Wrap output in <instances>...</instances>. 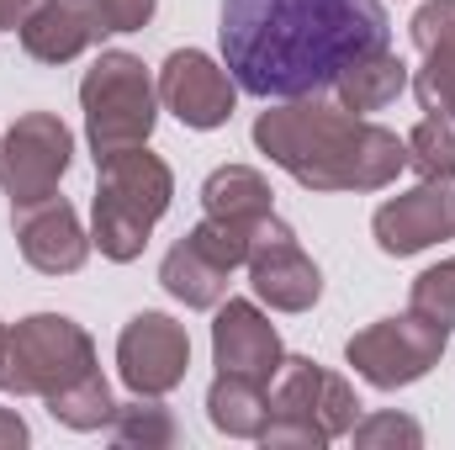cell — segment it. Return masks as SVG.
Here are the masks:
<instances>
[{"instance_id":"cell-30","label":"cell","mask_w":455,"mask_h":450,"mask_svg":"<svg viewBox=\"0 0 455 450\" xmlns=\"http://www.w3.org/2000/svg\"><path fill=\"white\" fill-rule=\"evenodd\" d=\"M5 344H11V329L0 324V366H5Z\"/></svg>"},{"instance_id":"cell-20","label":"cell","mask_w":455,"mask_h":450,"mask_svg":"<svg viewBox=\"0 0 455 450\" xmlns=\"http://www.w3.org/2000/svg\"><path fill=\"white\" fill-rule=\"evenodd\" d=\"M159 286H164L175 302H186V308H218L228 297V270L212 265L191 238H180V244L164 254V265H159Z\"/></svg>"},{"instance_id":"cell-7","label":"cell","mask_w":455,"mask_h":450,"mask_svg":"<svg viewBox=\"0 0 455 450\" xmlns=\"http://www.w3.org/2000/svg\"><path fill=\"white\" fill-rule=\"evenodd\" d=\"M445 339H451V329H440V324H429V318H419V313L408 308L403 318H381V324L360 329V334L344 344V360H349L355 376H365L376 392H397V387L424 382V376L440 366Z\"/></svg>"},{"instance_id":"cell-10","label":"cell","mask_w":455,"mask_h":450,"mask_svg":"<svg viewBox=\"0 0 455 450\" xmlns=\"http://www.w3.org/2000/svg\"><path fill=\"white\" fill-rule=\"evenodd\" d=\"M191 371V334L170 313H138L116 339V376L138 398H164Z\"/></svg>"},{"instance_id":"cell-13","label":"cell","mask_w":455,"mask_h":450,"mask_svg":"<svg viewBox=\"0 0 455 450\" xmlns=\"http://www.w3.org/2000/svg\"><path fill=\"white\" fill-rule=\"evenodd\" d=\"M11 228H16V249L32 270L43 276H75L91 254V233L80 228V213L53 191L43 202L11 207Z\"/></svg>"},{"instance_id":"cell-1","label":"cell","mask_w":455,"mask_h":450,"mask_svg":"<svg viewBox=\"0 0 455 450\" xmlns=\"http://www.w3.org/2000/svg\"><path fill=\"white\" fill-rule=\"evenodd\" d=\"M381 0H223V64L238 91L297 101L334 91L344 69L387 48Z\"/></svg>"},{"instance_id":"cell-18","label":"cell","mask_w":455,"mask_h":450,"mask_svg":"<svg viewBox=\"0 0 455 450\" xmlns=\"http://www.w3.org/2000/svg\"><path fill=\"white\" fill-rule=\"evenodd\" d=\"M207 419L212 430H223L228 440H259L265 419H270V392L254 376L218 371V382L207 387Z\"/></svg>"},{"instance_id":"cell-28","label":"cell","mask_w":455,"mask_h":450,"mask_svg":"<svg viewBox=\"0 0 455 450\" xmlns=\"http://www.w3.org/2000/svg\"><path fill=\"white\" fill-rule=\"evenodd\" d=\"M27 440H32L27 435V419L16 408H0V450H21Z\"/></svg>"},{"instance_id":"cell-15","label":"cell","mask_w":455,"mask_h":450,"mask_svg":"<svg viewBox=\"0 0 455 450\" xmlns=\"http://www.w3.org/2000/svg\"><path fill=\"white\" fill-rule=\"evenodd\" d=\"M16 37L37 64H69L85 48H96L107 37V27L91 0H37L27 11V21L16 27Z\"/></svg>"},{"instance_id":"cell-6","label":"cell","mask_w":455,"mask_h":450,"mask_svg":"<svg viewBox=\"0 0 455 450\" xmlns=\"http://www.w3.org/2000/svg\"><path fill=\"white\" fill-rule=\"evenodd\" d=\"M96 371V344L91 334L64 318V313H32L11 329L5 366H0V392L11 398H53L59 387L80 382Z\"/></svg>"},{"instance_id":"cell-14","label":"cell","mask_w":455,"mask_h":450,"mask_svg":"<svg viewBox=\"0 0 455 450\" xmlns=\"http://www.w3.org/2000/svg\"><path fill=\"white\" fill-rule=\"evenodd\" d=\"M212 360H218V371H238V376H254L270 387L281 376L286 350H281L275 324L254 302L228 297V302H218V318H212Z\"/></svg>"},{"instance_id":"cell-24","label":"cell","mask_w":455,"mask_h":450,"mask_svg":"<svg viewBox=\"0 0 455 450\" xmlns=\"http://www.w3.org/2000/svg\"><path fill=\"white\" fill-rule=\"evenodd\" d=\"M186 238H191L212 265H223L228 276H233L238 265H249V238H254V228L249 223H228V218H202Z\"/></svg>"},{"instance_id":"cell-11","label":"cell","mask_w":455,"mask_h":450,"mask_svg":"<svg viewBox=\"0 0 455 450\" xmlns=\"http://www.w3.org/2000/svg\"><path fill=\"white\" fill-rule=\"evenodd\" d=\"M159 101L164 112H175L186 127L196 133H212L233 117V101H238V85L228 75V64L207 59L202 48H175L159 69Z\"/></svg>"},{"instance_id":"cell-26","label":"cell","mask_w":455,"mask_h":450,"mask_svg":"<svg viewBox=\"0 0 455 450\" xmlns=\"http://www.w3.org/2000/svg\"><path fill=\"white\" fill-rule=\"evenodd\" d=\"M349 440L365 450H381V446H424V430L408 419V414H371V419H355Z\"/></svg>"},{"instance_id":"cell-19","label":"cell","mask_w":455,"mask_h":450,"mask_svg":"<svg viewBox=\"0 0 455 450\" xmlns=\"http://www.w3.org/2000/svg\"><path fill=\"white\" fill-rule=\"evenodd\" d=\"M270 197H275L270 181H265L259 170H249V165H223V170H212L207 186H202L207 218H228V223H249V228L275 213Z\"/></svg>"},{"instance_id":"cell-5","label":"cell","mask_w":455,"mask_h":450,"mask_svg":"<svg viewBox=\"0 0 455 450\" xmlns=\"http://www.w3.org/2000/svg\"><path fill=\"white\" fill-rule=\"evenodd\" d=\"M80 107H85V138L96 159H112L122 149L148 143L159 122V85L148 80L138 53H101L85 80H80Z\"/></svg>"},{"instance_id":"cell-16","label":"cell","mask_w":455,"mask_h":450,"mask_svg":"<svg viewBox=\"0 0 455 450\" xmlns=\"http://www.w3.org/2000/svg\"><path fill=\"white\" fill-rule=\"evenodd\" d=\"M413 43L424 53V69L413 75V96L429 117L455 122V0H429L413 16Z\"/></svg>"},{"instance_id":"cell-3","label":"cell","mask_w":455,"mask_h":450,"mask_svg":"<svg viewBox=\"0 0 455 450\" xmlns=\"http://www.w3.org/2000/svg\"><path fill=\"white\" fill-rule=\"evenodd\" d=\"M175 197V175L159 154H148V143L122 149L112 159H96V218H91V244L127 265L143 254L154 223L170 213Z\"/></svg>"},{"instance_id":"cell-8","label":"cell","mask_w":455,"mask_h":450,"mask_svg":"<svg viewBox=\"0 0 455 450\" xmlns=\"http://www.w3.org/2000/svg\"><path fill=\"white\" fill-rule=\"evenodd\" d=\"M69 159H75V133L53 112L16 117L11 133L0 138V191L11 197V207L43 202L59 191Z\"/></svg>"},{"instance_id":"cell-27","label":"cell","mask_w":455,"mask_h":450,"mask_svg":"<svg viewBox=\"0 0 455 450\" xmlns=\"http://www.w3.org/2000/svg\"><path fill=\"white\" fill-rule=\"evenodd\" d=\"M107 32H143L154 16V0H91Z\"/></svg>"},{"instance_id":"cell-23","label":"cell","mask_w":455,"mask_h":450,"mask_svg":"<svg viewBox=\"0 0 455 450\" xmlns=\"http://www.w3.org/2000/svg\"><path fill=\"white\" fill-rule=\"evenodd\" d=\"M408 165L424 181H455V122L451 117H424L408 133Z\"/></svg>"},{"instance_id":"cell-17","label":"cell","mask_w":455,"mask_h":450,"mask_svg":"<svg viewBox=\"0 0 455 450\" xmlns=\"http://www.w3.org/2000/svg\"><path fill=\"white\" fill-rule=\"evenodd\" d=\"M403 91H408V64H403L392 48H376V53L355 59L339 80H334V101L355 117L387 112Z\"/></svg>"},{"instance_id":"cell-12","label":"cell","mask_w":455,"mask_h":450,"mask_svg":"<svg viewBox=\"0 0 455 450\" xmlns=\"http://www.w3.org/2000/svg\"><path fill=\"white\" fill-rule=\"evenodd\" d=\"M376 233V249L381 254H419V249H435L440 238H455V191L451 181H424L392 202L376 207L371 218Z\"/></svg>"},{"instance_id":"cell-21","label":"cell","mask_w":455,"mask_h":450,"mask_svg":"<svg viewBox=\"0 0 455 450\" xmlns=\"http://www.w3.org/2000/svg\"><path fill=\"white\" fill-rule=\"evenodd\" d=\"M48 403V414L64 424V430H107L116 414L112 403V387H107V376L101 371H91V376H80V382H69V387H59L53 398H43Z\"/></svg>"},{"instance_id":"cell-4","label":"cell","mask_w":455,"mask_h":450,"mask_svg":"<svg viewBox=\"0 0 455 450\" xmlns=\"http://www.w3.org/2000/svg\"><path fill=\"white\" fill-rule=\"evenodd\" d=\"M360 419V398L355 387L302 360V355H286L281 360V376L270 387V419L259 430L265 446H329V440H344Z\"/></svg>"},{"instance_id":"cell-29","label":"cell","mask_w":455,"mask_h":450,"mask_svg":"<svg viewBox=\"0 0 455 450\" xmlns=\"http://www.w3.org/2000/svg\"><path fill=\"white\" fill-rule=\"evenodd\" d=\"M32 5H37V0H0V32H11V27H21Z\"/></svg>"},{"instance_id":"cell-22","label":"cell","mask_w":455,"mask_h":450,"mask_svg":"<svg viewBox=\"0 0 455 450\" xmlns=\"http://www.w3.org/2000/svg\"><path fill=\"white\" fill-rule=\"evenodd\" d=\"M112 440L127 450H170L180 440V430H175V419H170V408L159 398L132 392V403H122L112 414Z\"/></svg>"},{"instance_id":"cell-9","label":"cell","mask_w":455,"mask_h":450,"mask_svg":"<svg viewBox=\"0 0 455 450\" xmlns=\"http://www.w3.org/2000/svg\"><path fill=\"white\" fill-rule=\"evenodd\" d=\"M249 286L275 313H307L323 297L318 265L307 260V249L297 244V233L281 223L275 213L254 223V238H249Z\"/></svg>"},{"instance_id":"cell-25","label":"cell","mask_w":455,"mask_h":450,"mask_svg":"<svg viewBox=\"0 0 455 450\" xmlns=\"http://www.w3.org/2000/svg\"><path fill=\"white\" fill-rule=\"evenodd\" d=\"M408 308H413L419 318L440 324V329H455V260L429 265V270L413 281V297H408Z\"/></svg>"},{"instance_id":"cell-2","label":"cell","mask_w":455,"mask_h":450,"mask_svg":"<svg viewBox=\"0 0 455 450\" xmlns=\"http://www.w3.org/2000/svg\"><path fill=\"white\" fill-rule=\"evenodd\" d=\"M254 149L307 191H381L408 165V138L323 96H297L259 112Z\"/></svg>"}]
</instances>
